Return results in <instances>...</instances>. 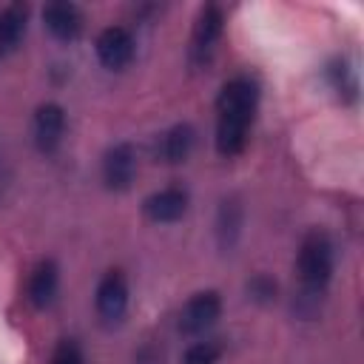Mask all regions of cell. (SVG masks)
Returning a JSON list of instances; mask_svg holds the SVG:
<instances>
[{
  "instance_id": "8fae6325",
  "label": "cell",
  "mask_w": 364,
  "mask_h": 364,
  "mask_svg": "<svg viewBox=\"0 0 364 364\" xmlns=\"http://www.w3.org/2000/svg\"><path fill=\"white\" fill-rule=\"evenodd\" d=\"M43 23L46 28L60 37V40H74L82 28V14L74 3H48L43 9Z\"/></svg>"
},
{
  "instance_id": "5bb4252c",
  "label": "cell",
  "mask_w": 364,
  "mask_h": 364,
  "mask_svg": "<svg viewBox=\"0 0 364 364\" xmlns=\"http://www.w3.org/2000/svg\"><path fill=\"white\" fill-rule=\"evenodd\" d=\"M239 228H242V208L236 199H225L219 208V219H216V233H219L222 247H230L236 242Z\"/></svg>"
},
{
  "instance_id": "6da1fadb",
  "label": "cell",
  "mask_w": 364,
  "mask_h": 364,
  "mask_svg": "<svg viewBox=\"0 0 364 364\" xmlns=\"http://www.w3.org/2000/svg\"><path fill=\"white\" fill-rule=\"evenodd\" d=\"M256 82L247 77H233L230 82L222 85L216 97V151L222 156H236L245 151L247 142V128L256 111Z\"/></svg>"
},
{
  "instance_id": "4fadbf2b",
  "label": "cell",
  "mask_w": 364,
  "mask_h": 364,
  "mask_svg": "<svg viewBox=\"0 0 364 364\" xmlns=\"http://www.w3.org/2000/svg\"><path fill=\"white\" fill-rule=\"evenodd\" d=\"M26 20H28V9L14 3L6 6L0 11V57H6L9 51H14L26 34Z\"/></svg>"
},
{
  "instance_id": "9a60e30c",
  "label": "cell",
  "mask_w": 364,
  "mask_h": 364,
  "mask_svg": "<svg viewBox=\"0 0 364 364\" xmlns=\"http://www.w3.org/2000/svg\"><path fill=\"white\" fill-rule=\"evenodd\" d=\"M222 353H225V347H222L216 338H210V341H196V344H191V347L185 350L182 364H219Z\"/></svg>"
},
{
  "instance_id": "52a82bcc",
  "label": "cell",
  "mask_w": 364,
  "mask_h": 364,
  "mask_svg": "<svg viewBox=\"0 0 364 364\" xmlns=\"http://www.w3.org/2000/svg\"><path fill=\"white\" fill-rule=\"evenodd\" d=\"M136 176V154L128 142H117L114 148L105 151L102 156V182L111 191H125L131 188Z\"/></svg>"
},
{
  "instance_id": "30bf717a",
  "label": "cell",
  "mask_w": 364,
  "mask_h": 364,
  "mask_svg": "<svg viewBox=\"0 0 364 364\" xmlns=\"http://www.w3.org/2000/svg\"><path fill=\"white\" fill-rule=\"evenodd\" d=\"M142 210H145V216L151 222H176L188 210V193L182 188H176V185L162 188V191L151 193L142 202Z\"/></svg>"
},
{
  "instance_id": "7c38bea8",
  "label": "cell",
  "mask_w": 364,
  "mask_h": 364,
  "mask_svg": "<svg viewBox=\"0 0 364 364\" xmlns=\"http://www.w3.org/2000/svg\"><path fill=\"white\" fill-rule=\"evenodd\" d=\"M57 284H60V270L51 259L37 262V267L28 276V301L34 307H48L57 296Z\"/></svg>"
},
{
  "instance_id": "2e32d148",
  "label": "cell",
  "mask_w": 364,
  "mask_h": 364,
  "mask_svg": "<svg viewBox=\"0 0 364 364\" xmlns=\"http://www.w3.org/2000/svg\"><path fill=\"white\" fill-rule=\"evenodd\" d=\"M51 364H85L80 344L71 341V338H63V341L54 347V353H51Z\"/></svg>"
},
{
  "instance_id": "e0dca14e",
  "label": "cell",
  "mask_w": 364,
  "mask_h": 364,
  "mask_svg": "<svg viewBox=\"0 0 364 364\" xmlns=\"http://www.w3.org/2000/svg\"><path fill=\"white\" fill-rule=\"evenodd\" d=\"M247 293H250L256 301H270V299L276 296V284H273V279H267V276H253L250 284H247Z\"/></svg>"
},
{
  "instance_id": "ba28073f",
  "label": "cell",
  "mask_w": 364,
  "mask_h": 364,
  "mask_svg": "<svg viewBox=\"0 0 364 364\" xmlns=\"http://www.w3.org/2000/svg\"><path fill=\"white\" fill-rule=\"evenodd\" d=\"M222 26H225V17H222V9L219 6H205L196 17V26H193V40H191V54L196 63L208 60L216 40L222 37Z\"/></svg>"
},
{
  "instance_id": "277c9868",
  "label": "cell",
  "mask_w": 364,
  "mask_h": 364,
  "mask_svg": "<svg viewBox=\"0 0 364 364\" xmlns=\"http://www.w3.org/2000/svg\"><path fill=\"white\" fill-rule=\"evenodd\" d=\"M97 313L102 321H119L128 310V282L122 276V270H108L100 284H97V296H94Z\"/></svg>"
},
{
  "instance_id": "9c48e42d",
  "label": "cell",
  "mask_w": 364,
  "mask_h": 364,
  "mask_svg": "<svg viewBox=\"0 0 364 364\" xmlns=\"http://www.w3.org/2000/svg\"><path fill=\"white\" fill-rule=\"evenodd\" d=\"M193 142H196L193 128H191L188 122H179V125H173V128H168L165 134L156 136L154 154H156V159L165 162V165H179V162H185V159L191 156Z\"/></svg>"
},
{
  "instance_id": "8992f818",
  "label": "cell",
  "mask_w": 364,
  "mask_h": 364,
  "mask_svg": "<svg viewBox=\"0 0 364 364\" xmlns=\"http://www.w3.org/2000/svg\"><path fill=\"white\" fill-rule=\"evenodd\" d=\"M97 57L111 71L125 68L131 63V57H134V37H131V31L122 28V26L102 28L100 37H97Z\"/></svg>"
},
{
  "instance_id": "5b68a950",
  "label": "cell",
  "mask_w": 364,
  "mask_h": 364,
  "mask_svg": "<svg viewBox=\"0 0 364 364\" xmlns=\"http://www.w3.org/2000/svg\"><path fill=\"white\" fill-rule=\"evenodd\" d=\"M63 134H65V111H63L57 102H43V105L34 111V119H31L34 145H37L43 154H51V151L60 148Z\"/></svg>"
},
{
  "instance_id": "3957f363",
  "label": "cell",
  "mask_w": 364,
  "mask_h": 364,
  "mask_svg": "<svg viewBox=\"0 0 364 364\" xmlns=\"http://www.w3.org/2000/svg\"><path fill=\"white\" fill-rule=\"evenodd\" d=\"M219 313H222V299H219V293H216V290L193 293V296L185 301L182 313H179V330H182L185 336L205 333L208 327H213V324H216Z\"/></svg>"
},
{
  "instance_id": "7a4b0ae2",
  "label": "cell",
  "mask_w": 364,
  "mask_h": 364,
  "mask_svg": "<svg viewBox=\"0 0 364 364\" xmlns=\"http://www.w3.org/2000/svg\"><path fill=\"white\" fill-rule=\"evenodd\" d=\"M296 270H299V282L304 290L301 296L316 299L327 287L330 273H333V245H330L324 230H310L301 239Z\"/></svg>"
}]
</instances>
